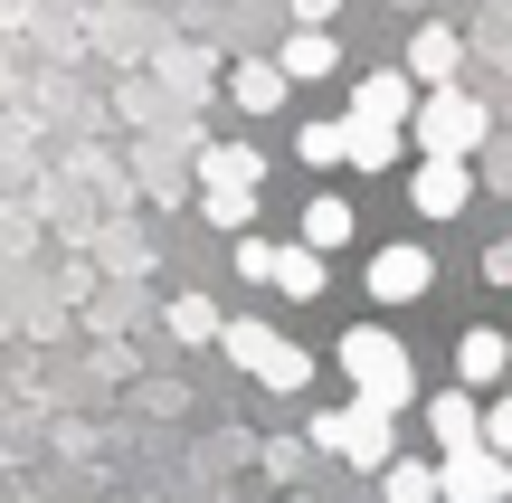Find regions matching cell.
<instances>
[{
    "label": "cell",
    "instance_id": "2e32d148",
    "mask_svg": "<svg viewBox=\"0 0 512 503\" xmlns=\"http://www.w3.org/2000/svg\"><path fill=\"white\" fill-rule=\"evenodd\" d=\"M275 295H285V304H323V285H332V266H323V247H304V238H294V247H275Z\"/></svg>",
    "mask_w": 512,
    "mask_h": 503
},
{
    "label": "cell",
    "instance_id": "4fadbf2b",
    "mask_svg": "<svg viewBox=\"0 0 512 503\" xmlns=\"http://www.w3.org/2000/svg\"><path fill=\"white\" fill-rule=\"evenodd\" d=\"M228 95H238V114H285L294 76L275 67V57H238V67H228Z\"/></svg>",
    "mask_w": 512,
    "mask_h": 503
},
{
    "label": "cell",
    "instance_id": "e0dca14e",
    "mask_svg": "<svg viewBox=\"0 0 512 503\" xmlns=\"http://www.w3.org/2000/svg\"><path fill=\"white\" fill-rule=\"evenodd\" d=\"M380 494H389V503H446L437 456H389V466H380Z\"/></svg>",
    "mask_w": 512,
    "mask_h": 503
},
{
    "label": "cell",
    "instance_id": "30bf717a",
    "mask_svg": "<svg viewBox=\"0 0 512 503\" xmlns=\"http://www.w3.org/2000/svg\"><path fill=\"white\" fill-rule=\"evenodd\" d=\"M503 371H512V342L494 333V323H465L456 333V380L465 390H503Z\"/></svg>",
    "mask_w": 512,
    "mask_h": 503
},
{
    "label": "cell",
    "instance_id": "ffe728a7",
    "mask_svg": "<svg viewBox=\"0 0 512 503\" xmlns=\"http://www.w3.org/2000/svg\"><path fill=\"white\" fill-rule=\"evenodd\" d=\"M238 276H247V285H266V276H275V247L256 238V228H238Z\"/></svg>",
    "mask_w": 512,
    "mask_h": 503
},
{
    "label": "cell",
    "instance_id": "44dd1931",
    "mask_svg": "<svg viewBox=\"0 0 512 503\" xmlns=\"http://www.w3.org/2000/svg\"><path fill=\"white\" fill-rule=\"evenodd\" d=\"M484 447L512 456V399H484Z\"/></svg>",
    "mask_w": 512,
    "mask_h": 503
},
{
    "label": "cell",
    "instance_id": "ac0fdd59",
    "mask_svg": "<svg viewBox=\"0 0 512 503\" xmlns=\"http://www.w3.org/2000/svg\"><path fill=\"white\" fill-rule=\"evenodd\" d=\"M219 304H209V295H181V304H171V342H219Z\"/></svg>",
    "mask_w": 512,
    "mask_h": 503
},
{
    "label": "cell",
    "instance_id": "277c9868",
    "mask_svg": "<svg viewBox=\"0 0 512 503\" xmlns=\"http://www.w3.org/2000/svg\"><path fill=\"white\" fill-rule=\"evenodd\" d=\"M484 133H494V114L465 95V76L456 86H418V114H408V143L418 152H475Z\"/></svg>",
    "mask_w": 512,
    "mask_h": 503
},
{
    "label": "cell",
    "instance_id": "7a4b0ae2",
    "mask_svg": "<svg viewBox=\"0 0 512 503\" xmlns=\"http://www.w3.org/2000/svg\"><path fill=\"white\" fill-rule=\"evenodd\" d=\"M219 352L238 361V371L256 380V390H275V399H294V390H313V352L285 333V323H256V314H228L219 323Z\"/></svg>",
    "mask_w": 512,
    "mask_h": 503
},
{
    "label": "cell",
    "instance_id": "ba28073f",
    "mask_svg": "<svg viewBox=\"0 0 512 503\" xmlns=\"http://www.w3.org/2000/svg\"><path fill=\"white\" fill-rule=\"evenodd\" d=\"M418 418H427V437H437V456L446 447H475V437H484V390H465V380H456V390L418 399Z\"/></svg>",
    "mask_w": 512,
    "mask_h": 503
},
{
    "label": "cell",
    "instance_id": "9a60e30c",
    "mask_svg": "<svg viewBox=\"0 0 512 503\" xmlns=\"http://www.w3.org/2000/svg\"><path fill=\"white\" fill-rule=\"evenodd\" d=\"M275 67H285L294 86H323V76L342 67V48H332V29H313V19H294V38L275 48Z\"/></svg>",
    "mask_w": 512,
    "mask_h": 503
},
{
    "label": "cell",
    "instance_id": "8992f818",
    "mask_svg": "<svg viewBox=\"0 0 512 503\" xmlns=\"http://www.w3.org/2000/svg\"><path fill=\"white\" fill-rule=\"evenodd\" d=\"M465 200H475V152H418L408 209H418V219H465Z\"/></svg>",
    "mask_w": 512,
    "mask_h": 503
},
{
    "label": "cell",
    "instance_id": "5bb4252c",
    "mask_svg": "<svg viewBox=\"0 0 512 503\" xmlns=\"http://www.w3.org/2000/svg\"><path fill=\"white\" fill-rule=\"evenodd\" d=\"M200 190H266V152L256 143H200Z\"/></svg>",
    "mask_w": 512,
    "mask_h": 503
},
{
    "label": "cell",
    "instance_id": "5b68a950",
    "mask_svg": "<svg viewBox=\"0 0 512 503\" xmlns=\"http://www.w3.org/2000/svg\"><path fill=\"white\" fill-rule=\"evenodd\" d=\"M361 285H370V304H380V314H408V304L437 295V257H427L418 238H389V247H370Z\"/></svg>",
    "mask_w": 512,
    "mask_h": 503
},
{
    "label": "cell",
    "instance_id": "9c48e42d",
    "mask_svg": "<svg viewBox=\"0 0 512 503\" xmlns=\"http://www.w3.org/2000/svg\"><path fill=\"white\" fill-rule=\"evenodd\" d=\"M351 238H361V209H351V190H304V247L342 257Z\"/></svg>",
    "mask_w": 512,
    "mask_h": 503
},
{
    "label": "cell",
    "instance_id": "6da1fadb",
    "mask_svg": "<svg viewBox=\"0 0 512 503\" xmlns=\"http://www.w3.org/2000/svg\"><path fill=\"white\" fill-rule=\"evenodd\" d=\"M332 361H342V380L361 399H380V409H418V361H408V342L389 333V323H351L342 342H332Z\"/></svg>",
    "mask_w": 512,
    "mask_h": 503
},
{
    "label": "cell",
    "instance_id": "603a6c76",
    "mask_svg": "<svg viewBox=\"0 0 512 503\" xmlns=\"http://www.w3.org/2000/svg\"><path fill=\"white\" fill-rule=\"evenodd\" d=\"M484 276H494V285H512V247H494V257H484Z\"/></svg>",
    "mask_w": 512,
    "mask_h": 503
},
{
    "label": "cell",
    "instance_id": "d6986e66",
    "mask_svg": "<svg viewBox=\"0 0 512 503\" xmlns=\"http://www.w3.org/2000/svg\"><path fill=\"white\" fill-rule=\"evenodd\" d=\"M200 219L238 238V228H256V190H200Z\"/></svg>",
    "mask_w": 512,
    "mask_h": 503
},
{
    "label": "cell",
    "instance_id": "7c38bea8",
    "mask_svg": "<svg viewBox=\"0 0 512 503\" xmlns=\"http://www.w3.org/2000/svg\"><path fill=\"white\" fill-rule=\"evenodd\" d=\"M294 162L304 171H351V114H304L294 124Z\"/></svg>",
    "mask_w": 512,
    "mask_h": 503
},
{
    "label": "cell",
    "instance_id": "3957f363",
    "mask_svg": "<svg viewBox=\"0 0 512 503\" xmlns=\"http://www.w3.org/2000/svg\"><path fill=\"white\" fill-rule=\"evenodd\" d=\"M304 428H313L323 456H342V466H361V475H380L389 456H399V409H380V399H361V390H351L342 409H313Z\"/></svg>",
    "mask_w": 512,
    "mask_h": 503
},
{
    "label": "cell",
    "instance_id": "8fae6325",
    "mask_svg": "<svg viewBox=\"0 0 512 503\" xmlns=\"http://www.w3.org/2000/svg\"><path fill=\"white\" fill-rule=\"evenodd\" d=\"M408 76H418V86H456L465 76V38L446 29V19H427V29L408 38Z\"/></svg>",
    "mask_w": 512,
    "mask_h": 503
},
{
    "label": "cell",
    "instance_id": "7402d4cb",
    "mask_svg": "<svg viewBox=\"0 0 512 503\" xmlns=\"http://www.w3.org/2000/svg\"><path fill=\"white\" fill-rule=\"evenodd\" d=\"M332 10H342V0H294V19H313V29H332Z\"/></svg>",
    "mask_w": 512,
    "mask_h": 503
},
{
    "label": "cell",
    "instance_id": "52a82bcc",
    "mask_svg": "<svg viewBox=\"0 0 512 503\" xmlns=\"http://www.w3.org/2000/svg\"><path fill=\"white\" fill-rule=\"evenodd\" d=\"M437 485H446V503H503L512 494V456L484 447V437H475V447H446L437 456Z\"/></svg>",
    "mask_w": 512,
    "mask_h": 503
}]
</instances>
